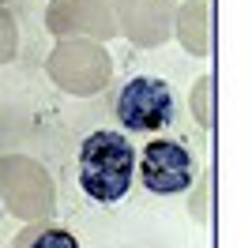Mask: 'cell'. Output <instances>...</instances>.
<instances>
[{
    "label": "cell",
    "instance_id": "6da1fadb",
    "mask_svg": "<svg viewBox=\"0 0 252 248\" xmlns=\"http://www.w3.org/2000/svg\"><path fill=\"white\" fill-rule=\"evenodd\" d=\"M75 181L87 199L98 207H117L136 185V147L125 132L94 128L83 135L79 155H75Z\"/></svg>",
    "mask_w": 252,
    "mask_h": 248
},
{
    "label": "cell",
    "instance_id": "7a4b0ae2",
    "mask_svg": "<svg viewBox=\"0 0 252 248\" xmlns=\"http://www.w3.org/2000/svg\"><path fill=\"white\" fill-rule=\"evenodd\" d=\"M113 117L125 132L158 135L177 121V94L162 75H132L113 98Z\"/></svg>",
    "mask_w": 252,
    "mask_h": 248
},
{
    "label": "cell",
    "instance_id": "3957f363",
    "mask_svg": "<svg viewBox=\"0 0 252 248\" xmlns=\"http://www.w3.org/2000/svg\"><path fill=\"white\" fill-rule=\"evenodd\" d=\"M196 177H200V162L181 135L158 132L143 147V155H136V181L151 196H162V199L181 196L196 185Z\"/></svg>",
    "mask_w": 252,
    "mask_h": 248
},
{
    "label": "cell",
    "instance_id": "277c9868",
    "mask_svg": "<svg viewBox=\"0 0 252 248\" xmlns=\"http://www.w3.org/2000/svg\"><path fill=\"white\" fill-rule=\"evenodd\" d=\"M11 248H83L68 226H57V222H38V226H27L19 237L11 241Z\"/></svg>",
    "mask_w": 252,
    "mask_h": 248
},
{
    "label": "cell",
    "instance_id": "5b68a950",
    "mask_svg": "<svg viewBox=\"0 0 252 248\" xmlns=\"http://www.w3.org/2000/svg\"><path fill=\"white\" fill-rule=\"evenodd\" d=\"M0 215H4V203H0Z\"/></svg>",
    "mask_w": 252,
    "mask_h": 248
}]
</instances>
